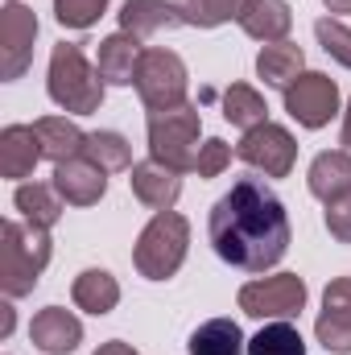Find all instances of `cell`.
I'll return each instance as SVG.
<instances>
[{
	"instance_id": "52a82bcc",
	"label": "cell",
	"mask_w": 351,
	"mask_h": 355,
	"mask_svg": "<svg viewBox=\"0 0 351 355\" xmlns=\"http://www.w3.org/2000/svg\"><path fill=\"white\" fill-rule=\"evenodd\" d=\"M240 310L248 318H298L306 310V281L298 272H277V277H257L240 285Z\"/></svg>"
},
{
	"instance_id": "d6a6232c",
	"label": "cell",
	"mask_w": 351,
	"mask_h": 355,
	"mask_svg": "<svg viewBox=\"0 0 351 355\" xmlns=\"http://www.w3.org/2000/svg\"><path fill=\"white\" fill-rule=\"evenodd\" d=\"M95 355H141V352H132L124 339H108V343H99V352Z\"/></svg>"
},
{
	"instance_id": "9c48e42d",
	"label": "cell",
	"mask_w": 351,
	"mask_h": 355,
	"mask_svg": "<svg viewBox=\"0 0 351 355\" xmlns=\"http://www.w3.org/2000/svg\"><path fill=\"white\" fill-rule=\"evenodd\" d=\"M285 112L302 128H327L339 116V87H335V79L323 75V71H302L285 87Z\"/></svg>"
},
{
	"instance_id": "836d02e7",
	"label": "cell",
	"mask_w": 351,
	"mask_h": 355,
	"mask_svg": "<svg viewBox=\"0 0 351 355\" xmlns=\"http://www.w3.org/2000/svg\"><path fill=\"white\" fill-rule=\"evenodd\" d=\"M8 335H12V306L4 302L0 306V339H8Z\"/></svg>"
},
{
	"instance_id": "4fadbf2b",
	"label": "cell",
	"mask_w": 351,
	"mask_h": 355,
	"mask_svg": "<svg viewBox=\"0 0 351 355\" xmlns=\"http://www.w3.org/2000/svg\"><path fill=\"white\" fill-rule=\"evenodd\" d=\"M29 339H33L37 352H46V355H71L83 343V322L71 310H62V306H46V310L33 314Z\"/></svg>"
},
{
	"instance_id": "30bf717a",
	"label": "cell",
	"mask_w": 351,
	"mask_h": 355,
	"mask_svg": "<svg viewBox=\"0 0 351 355\" xmlns=\"http://www.w3.org/2000/svg\"><path fill=\"white\" fill-rule=\"evenodd\" d=\"M33 42H37V12L17 4L0 8V79L12 83L29 71L33 62Z\"/></svg>"
},
{
	"instance_id": "5bb4252c",
	"label": "cell",
	"mask_w": 351,
	"mask_h": 355,
	"mask_svg": "<svg viewBox=\"0 0 351 355\" xmlns=\"http://www.w3.org/2000/svg\"><path fill=\"white\" fill-rule=\"evenodd\" d=\"M128 186H132L137 202H145L149 211H174L178 194H182V174L149 157L128 170Z\"/></svg>"
},
{
	"instance_id": "d4e9b609",
	"label": "cell",
	"mask_w": 351,
	"mask_h": 355,
	"mask_svg": "<svg viewBox=\"0 0 351 355\" xmlns=\"http://www.w3.org/2000/svg\"><path fill=\"white\" fill-rule=\"evenodd\" d=\"M83 157H87V162H95L103 174H120V170H132V145H128L120 132H112V128L87 132Z\"/></svg>"
},
{
	"instance_id": "ffe728a7",
	"label": "cell",
	"mask_w": 351,
	"mask_h": 355,
	"mask_svg": "<svg viewBox=\"0 0 351 355\" xmlns=\"http://www.w3.org/2000/svg\"><path fill=\"white\" fill-rule=\"evenodd\" d=\"M12 207L21 211L25 223L46 227V232H50V227L62 219V211H67L62 194H58L54 186H46V182H21V186L12 190Z\"/></svg>"
},
{
	"instance_id": "ac0fdd59",
	"label": "cell",
	"mask_w": 351,
	"mask_h": 355,
	"mask_svg": "<svg viewBox=\"0 0 351 355\" xmlns=\"http://www.w3.org/2000/svg\"><path fill=\"white\" fill-rule=\"evenodd\" d=\"M33 132L42 141V157H50L54 166L71 162V157H83L87 132L75 120H67V116H42V120H33Z\"/></svg>"
},
{
	"instance_id": "d590c367",
	"label": "cell",
	"mask_w": 351,
	"mask_h": 355,
	"mask_svg": "<svg viewBox=\"0 0 351 355\" xmlns=\"http://www.w3.org/2000/svg\"><path fill=\"white\" fill-rule=\"evenodd\" d=\"M339 141L351 145V99H348V112H343V128H339Z\"/></svg>"
},
{
	"instance_id": "603a6c76",
	"label": "cell",
	"mask_w": 351,
	"mask_h": 355,
	"mask_svg": "<svg viewBox=\"0 0 351 355\" xmlns=\"http://www.w3.org/2000/svg\"><path fill=\"white\" fill-rule=\"evenodd\" d=\"M71 297H75L79 310H87L95 318L99 314H112L120 306V281L108 268H83L75 277V285H71Z\"/></svg>"
},
{
	"instance_id": "1f68e13d",
	"label": "cell",
	"mask_w": 351,
	"mask_h": 355,
	"mask_svg": "<svg viewBox=\"0 0 351 355\" xmlns=\"http://www.w3.org/2000/svg\"><path fill=\"white\" fill-rule=\"evenodd\" d=\"M327 232H331L339 244H351V190L343 198L327 202Z\"/></svg>"
},
{
	"instance_id": "e0dca14e",
	"label": "cell",
	"mask_w": 351,
	"mask_h": 355,
	"mask_svg": "<svg viewBox=\"0 0 351 355\" xmlns=\"http://www.w3.org/2000/svg\"><path fill=\"white\" fill-rule=\"evenodd\" d=\"M42 162V141L33 132V124H8L0 132V174L4 178H29L33 166Z\"/></svg>"
},
{
	"instance_id": "f546056e",
	"label": "cell",
	"mask_w": 351,
	"mask_h": 355,
	"mask_svg": "<svg viewBox=\"0 0 351 355\" xmlns=\"http://www.w3.org/2000/svg\"><path fill=\"white\" fill-rule=\"evenodd\" d=\"M108 12V0H54V17L62 29H91Z\"/></svg>"
},
{
	"instance_id": "8d00e7d4",
	"label": "cell",
	"mask_w": 351,
	"mask_h": 355,
	"mask_svg": "<svg viewBox=\"0 0 351 355\" xmlns=\"http://www.w3.org/2000/svg\"><path fill=\"white\" fill-rule=\"evenodd\" d=\"M8 4H17V0H8Z\"/></svg>"
},
{
	"instance_id": "4316f807",
	"label": "cell",
	"mask_w": 351,
	"mask_h": 355,
	"mask_svg": "<svg viewBox=\"0 0 351 355\" xmlns=\"http://www.w3.org/2000/svg\"><path fill=\"white\" fill-rule=\"evenodd\" d=\"M223 120L248 132V128H257V124L268 120V103H264V95L257 87H248V83H232V87L223 91Z\"/></svg>"
},
{
	"instance_id": "6da1fadb",
	"label": "cell",
	"mask_w": 351,
	"mask_h": 355,
	"mask_svg": "<svg viewBox=\"0 0 351 355\" xmlns=\"http://www.w3.org/2000/svg\"><path fill=\"white\" fill-rule=\"evenodd\" d=\"M207 236L223 265L240 268V272H264V268L281 265L293 232H289L285 202L261 178H240L211 207Z\"/></svg>"
},
{
	"instance_id": "e575fe53",
	"label": "cell",
	"mask_w": 351,
	"mask_h": 355,
	"mask_svg": "<svg viewBox=\"0 0 351 355\" xmlns=\"http://www.w3.org/2000/svg\"><path fill=\"white\" fill-rule=\"evenodd\" d=\"M327 4V12H335V17H351V0H323Z\"/></svg>"
},
{
	"instance_id": "8fae6325",
	"label": "cell",
	"mask_w": 351,
	"mask_h": 355,
	"mask_svg": "<svg viewBox=\"0 0 351 355\" xmlns=\"http://www.w3.org/2000/svg\"><path fill=\"white\" fill-rule=\"evenodd\" d=\"M314 335L331 355H351V277H335L323 289V310H318Z\"/></svg>"
},
{
	"instance_id": "ba28073f",
	"label": "cell",
	"mask_w": 351,
	"mask_h": 355,
	"mask_svg": "<svg viewBox=\"0 0 351 355\" xmlns=\"http://www.w3.org/2000/svg\"><path fill=\"white\" fill-rule=\"evenodd\" d=\"M236 157H240L248 170H257V174H264V178H289L293 162H298V141H293L289 128L264 120V124L248 128V132L240 137Z\"/></svg>"
},
{
	"instance_id": "83f0119b",
	"label": "cell",
	"mask_w": 351,
	"mask_h": 355,
	"mask_svg": "<svg viewBox=\"0 0 351 355\" xmlns=\"http://www.w3.org/2000/svg\"><path fill=\"white\" fill-rule=\"evenodd\" d=\"M248 355H306V339L293 322L277 318L248 339Z\"/></svg>"
},
{
	"instance_id": "4dcf8cb0",
	"label": "cell",
	"mask_w": 351,
	"mask_h": 355,
	"mask_svg": "<svg viewBox=\"0 0 351 355\" xmlns=\"http://www.w3.org/2000/svg\"><path fill=\"white\" fill-rule=\"evenodd\" d=\"M228 166H232V145H228V141H219V137H207V141L198 145V157H194V170H190V174L219 178Z\"/></svg>"
},
{
	"instance_id": "7c38bea8",
	"label": "cell",
	"mask_w": 351,
	"mask_h": 355,
	"mask_svg": "<svg viewBox=\"0 0 351 355\" xmlns=\"http://www.w3.org/2000/svg\"><path fill=\"white\" fill-rule=\"evenodd\" d=\"M67 207H95L108 190V174L87 162V157H71V162H58L54 166V182H50Z\"/></svg>"
},
{
	"instance_id": "cb8c5ba5",
	"label": "cell",
	"mask_w": 351,
	"mask_h": 355,
	"mask_svg": "<svg viewBox=\"0 0 351 355\" xmlns=\"http://www.w3.org/2000/svg\"><path fill=\"white\" fill-rule=\"evenodd\" d=\"M186 352L190 355H248V343H244L240 322H232V318H207L190 335Z\"/></svg>"
},
{
	"instance_id": "277c9868",
	"label": "cell",
	"mask_w": 351,
	"mask_h": 355,
	"mask_svg": "<svg viewBox=\"0 0 351 355\" xmlns=\"http://www.w3.org/2000/svg\"><path fill=\"white\" fill-rule=\"evenodd\" d=\"M190 248V223L178 211H153V219L145 223V232L132 244V265L149 281H166L174 277Z\"/></svg>"
},
{
	"instance_id": "7402d4cb",
	"label": "cell",
	"mask_w": 351,
	"mask_h": 355,
	"mask_svg": "<svg viewBox=\"0 0 351 355\" xmlns=\"http://www.w3.org/2000/svg\"><path fill=\"white\" fill-rule=\"evenodd\" d=\"M302 71H306V54L289 37L285 42H273V46H261V54H257V75L277 91H285Z\"/></svg>"
},
{
	"instance_id": "2e32d148",
	"label": "cell",
	"mask_w": 351,
	"mask_h": 355,
	"mask_svg": "<svg viewBox=\"0 0 351 355\" xmlns=\"http://www.w3.org/2000/svg\"><path fill=\"white\" fill-rule=\"evenodd\" d=\"M178 25H182V12L174 0H124V8H120V33H132L137 42L157 37Z\"/></svg>"
},
{
	"instance_id": "5b68a950",
	"label": "cell",
	"mask_w": 351,
	"mask_h": 355,
	"mask_svg": "<svg viewBox=\"0 0 351 355\" xmlns=\"http://www.w3.org/2000/svg\"><path fill=\"white\" fill-rule=\"evenodd\" d=\"M198 128H203V116H198L194 103L149 112V157L162 162V166H170V170H178V174L194 170Z\"/></svg>"
},
{
	"instance_id": "9a60e30c",
	"label": "cell",
	"mask_w": 351,
	"mask_h": 355,
	"mask_svg": "<svg viewBox=\"0 0 351 355\" xmlns=\"http://www.w3.org/2000/svg\"><path fill=\"white\" fill-rule=\"evenodd\" d=\"M141 42L132 33H112L99 42V54H95V71L108 87H128L137 79V62H141Z\"/></svg>"
},
{
	"instance_id": "f1b7e54d",
	"label": "cell",
	"mask_w": 351,
	"mask_h": 355,
	"mask_svg": "<svg viewBox=\"0 0 351 355\" xmlns=\"http://www.w3.org/2000/svg\"><path fill=\"white\" fill-rule=\"evenodd\" d=\"M314 37H318V46L339 62V67H348L351 71V29L343 21H335V17H318L314 21Z\"/></svg>"
},
{
	"instance_id": "44dd1931",
	"label": "cell",
	"mask_w": 351,
	"mask_h": 355,
	"mask_svg": "<svg viewBox=\"0 0 351 355\" xmlns=\"http://www.w3.org/2000/svg\"><path fill=\"white\" fill-rule=\"evenodd\" d=\"M306 186H310V194L314 198H323V202H335V198H343L351 190V157L343 149H327V153H318L314 162H310V174H306Z\"/></svg>"
},
{
	"instance_id": "d6986e66",
	"label": "cell",
	"mask_w": 351,
	"mask_h": 355,
	"mask_svg": "<svg viewBox=\"0 0 351 355\" xmlns=\"http://www.w3.org/2000/svg\"><path fill=\"white\" fill-rule=\"evenodd\" d=\"M289 25H293V8L285 0H252L240 17V29L252 37V42H285L289 37Z\"/></svg>"
},
{
	"instance_id": "8992f818",
	"label": "cell",
	"mask_w": 351,
	"mask_h": 355,
	"mask_svg": "<svg viewBox=\"0 0 351 355\" xmlns=\"http://www.w3.org/2000/svg\"><path fill=\"white\" fill-rule=\"evenodd\" d=\"M132 87H137L141 103H145L149 112L182 107V103H186V87H190L186 62L178 58L174 50H145L141 62H137V79H132Z\"/></svg>"
},
{
	"instance_id": "7a4b0ae2",
	"label": "cell",
	"mask_w": 351,
	"mask_h": 355,
	"mask_svg": "<svg viewBox=\"0 0 351 355\" xmlns=\"http://www.w3.org/2000/svg\"><path fill=\"white\" fill-rule=\"evenodd\" d=\"M50 257H54V244H50L46 227L4 219L0 223V289H4V297L33 293Z\"/></svg>"
},
{
	"instance_id": "484cf974",
	"label": "cell",
	"mask_w": 351,
	"mask_h": 355,
	"mask_svg": "<svg viewBox=\"0 0 351 355\" xmlns=\"http://www.w3.org/2000/svg\"><path fill=\"white\" fill-rule=\"evenodd\" d=\"M178 12H182V25H194V29H215V25H228V21H240L244 8L252 0H174Z\"/></svg>"
},
{
	"instance_id": "3957f363",
	"label": "cell",
	"mask_w": 351,
	"mask_h": 355,
	"mask_svg": "<svg viewBox=\"0 0 351 355\" xmlns=\"http://www.w3.org/2000/svg\"><path fill=\"white\" fill-rule=\"evenodd\" d=\"M103 87H108V83L99 79V71L87 62V54H83L79 46L58 42V46L50 50L46 91H50V99H54L62 112H71V116H91V112H99Z\"/></svg>"
}]
</instances>
